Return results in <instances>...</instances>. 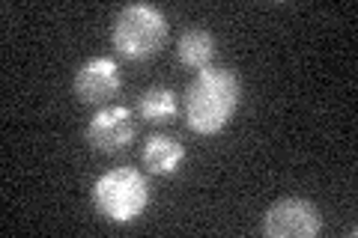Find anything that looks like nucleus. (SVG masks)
<instances>
[{
  "label": "nucleus",
  "mask_w": 358,
  "mask_h": 238,
  "mask_svg": "<svg viewBox=\"0 0 358 238\" xmlns=\"http://www.w3.org/2000/svg\"><path fill=\"white\" fill-rule=\"evenodd\" d=\"M242 101V77L227 66H209L194 75L182 96V119L192 134L215 137L233 122Z\"/></svg>",
  "instance_id": "1"
},
{
  "label": "nucleus",
  "mask_w": 358,
  "mask_h": 238,
  "mask_svg": "<svg viewBox=\"0 0 358 238\" xmlns=\"http://www.w3.org/2000/svg\"><path fill=\"white\" fill-rule=\"evenodd\" d=\"M93 209L114 226H131L150 209V179L138 167H114L102 173L90 188Z\"/></svg>",
  "instance_id": "2"
},
{
  "label": "nucleus",
  "mask_w": 358,
  "mask_h": 238,
  "mask_svg": "<svg viewBox=\"0 0 358 238\" xmlns=\"http://www.w3.org/2000/svg\"><path fill=\"white\" fill-rule=\"evenodd\" d=\"M167 36H171L167 15L152 3L122 6L114 18V24H110V48L122 60H131V63H143L159 57Z\"/></svg>",
  "instance_id": "3"
},
{
  "label": "nucleus",
  "mask_w": 358,
  "mask_h": 238,
  "mask_svg": "<svg viewBox=\"0 0 358 238\" xmlns=\"http://www.w3.org/2000/svg\"><path fill=\"white\" fill-rule=\"evenodd\" d=\"M260 230L268 238H313L322 232V211L310 200L281 197L266 209Z\"/></svg>",
  "instance_id": "4"
},
{
  "label": "nucleus",
  "mask_w": 358,
  "mask_h": 238,
  "mask_svg": "<svg viewBox=\"0 0 358 238\" xmlns=\"http://www.w3.org/2000/svg\"><path fill=\"white\" fill-rule=\"evenodd\" d=\"M84 137L96 152H105V155L122 152L134 137H138V113L126 105L99 107L87 122Z\"/></svg>",
  "instance_id": "5"
},
{
  "label": "nucleus",
  "mask_w": 358,
  "mask_h": 238,
  "mask_svg": "<svg viewBox=\"0 0 358 238\" xmlns=\"http://www.w3.org/2000/svg\"><path fill=\"white\" fill-rule=\"evenodd\" d=\"M122 89V72L120 63L108 54L90 57L78 66L75 72V98L87 107H105L114 105V98Z\"/></svg>",
  "instance_id": "6"
},
{
  "label": "nucleus",
  "mask_w": 358,
  "mask_h": 238,
  "mask_svg": "<svg viewBox=\"0 0 358 238\" xmlns=\"http://www.w3.org/2000/svg\"><path fill=\"white\" fill-rule=\"evenodd\" d=\"M185 146L173 134H152L143 143V152H141V161L147 167V173L155 179H171L176 176L179 170L185 167Z\"/></svg>",
  "instance_id": "7"
},
{
  "label": "nucleus",
  "mask_w": 358,
  "mask_h": 238,
  "mask_svg": "<svg viewBox=\"0 0 358 238\" xmlns=\"http://www.w3.org/2000/svg\"><path fill=\"white\" fill-rule=\"evenodd\" d=\"M212 57H215V36L203 27H188L176 42V60L185 69H209Z\"/></svg>",
  "instance_id": "8"
},
{
  "label": "nucleus",
  "mask_w": 358,
  "mask_h": 238,
  "mask_svg": "<svg viewBox=\"0 0 358 238\" xmlns=\"http://www.w3.org/2000/svg\"><path fill=\"white\" fill-rule=\"evenodd\" d=\"M134 113H138L143 122H150V126H167L179 113V96L171 87H147L138 98Z\"/></svg>",
  "instance_id": "9"
}]
</instances>
